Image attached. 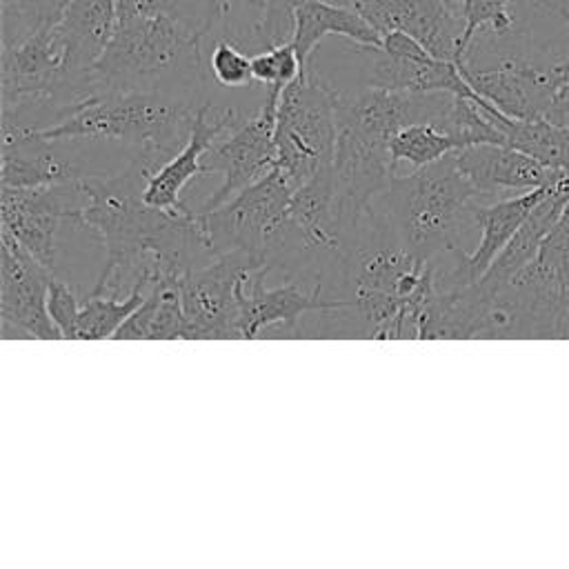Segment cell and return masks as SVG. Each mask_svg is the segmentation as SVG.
Returning <instances> with one entry per match:
<instances>
[{
  "mask_svg": "<svg viewBox=\"0 0 569 569\" xmlns=\"http://www.w3.org/2000/svg\"><path fill=\"white\" fill-rule=\"evenodd\" d=\"M164 162L138 149L129 167L116 176H82L78 180L82 204L76 224L91 229L104 247V264L91 293H118L122 282L136 284L140 276L180 280L200 251H207L196 211L169 213L144 202L142 191Z\"/></svg>",
  "mask_w": 569,
  "mask_h": 569,
  "instance_id": "cell-1",
  "label": "cell"
},
{
  "mask_svg": "<svg viewBox=\"0 0 569 569\" xmlns=\"http://www.w3.org/2000/svg\"><path fill=\"white\" fill-rule=\"evenodd\" d=\"M204 36L167 16H122L111 42L93 64L107 89H153L198 102L207 84Z\"/></svg>",
  "mask_w": 569,
  "mask_h": 569,
  "instance_id": "cell-2",
  "label": "cell"
},
{
  "mask_svg": "<svg viewBox=\"0 0 569 569\" xmlns=\"http://www.w3.org/2000/svg\"><path fill=\"white\" fill-rule=\"evenodd\" d=\"M202 102L153 89H107L80 102L64 120L29 129L51 142L120 140L167 162L182 149Z\"/></svg>",
  "mask_w": 569,
  "mask_h": 569,
  "instance_id": "cell-3",
  "label": "cell"
},
{
  "mask_svg": "<svg viewBox=\"0 0 569 569\" xmlns=\"http://www.w3.org/2000/svg\"><path fill=\"white\" fill-rule=\"evenodd\" d=\"M376 200L398 240L422 262L458 249L460 233L476 224L482 202L453 153L407 176L396 173Z\"/></svg>",
  "mask_w": 569,
  "mask_h": 569,
  "instance_id": "cell-4",
  "label": "cell"
},
{
  "mask_svg": "<svg viewBox=\"0 0 569 569\" xmlns=\"http://www.w3.org/2000/svg\"><path fill=\"white\" fill-rule=\"evenodd\" d=\"M273 138L276 167L293 187L333 167L338 140L336 93L333 84H329L313 64L282 89Z\"/></svg>",
  "mask_w": 569,
  "mask_h": 569,
  "instance_id": "cell-5",
  "label": "cell"
},
{
  "mask_svg": "<svg viewBox=\"0 0 569 569\" xmlns=\"http://www.w3.org/2000/svg\"><path fill=\"white\" fill-rule=\"evenodd\" d=\"M293 189L289 178L273 167L224 204L211 211H198L209 256L240 251L262 260L269 269L287 231Z\"/></svg>",
  "mask_w": 569,
  "mask_h": 569,
  "instance_id": "cell-6",
  "label": "cell"
},
{
  "mask_svg": "<svg viewBox=\"0 0 569 569\" xmlns=\"http://www.w3.org/2000/svg\"><path fill=\"white\" fill-rule=\"evenodd\" d=\"M260 271L269 273L267 264L240 251L189 269L178 284L191 340H242L240 296Z\"/></svg>",
  "mask_w": 569,
  "mask_h": 569,
  "instance_id": "cell-7",
  "label": "cell"
},
{
  "mask_svg": "<svg viewBox=\"0 0 569 569\" xmlns=\"http://www.w3.org/2000/svg\"><path fill=\"white\" fill-rule=\"evenodd\" d=\"M356 49L362 58L360 84L416 93L445 91L467 98L478 96L453 60L431 56L405 31H387L380 47L356 42Z\"/></svg>",
  "mask_w": 569,
  "mask_h": 569,
  "instance_id": "cell-8",
  "label": "cell"
},
{
  "mask_svg": "<svg viewBox=\"0 0 569 569\" xmlns=\"http://www.w3.org/2000/svg\"><path fill=\"white\" fill-rule=\"evenodd\" d=\"M47 269L9 229L0 227V333L2 338L62 340L47 311Z\"/></svg>",
  "mask_w": 569,
  "mask_h": 569,
  "instance_id": "cell-9",
  "label": "cell"
},
{
  "mask_svg": "<svg viewBox=\"0 0 569 569\" xmlns=\"http://www.w3.org/2000/svg\"><path fill=\"white\" fill-rule=\"evenodd\" d=\"M282 91L267 89L260 111L222 136L204 153V173H222V184L207 198L200 211H211L236 193L258 182L276 167V116Z\"/></svg>",
  "mask_w": 569,
  "mask_h": 569,
  "instance_id": "cell-10",
  "label": "cell"
},
{
  "mask_svg": "<svg viewBox=\"0 0 569 569\" xmlns=\"http://www.w3.org/2000/svg\"><path fill=\"white\" fill-rule=\"evenodd\" d=\"M82 204L78 182L4 187L0 189V220L47 269L53 271L58 231L64 220L76 222Z\"/></svg>",
  "mask_w": 569,
  "mask_h": 569,
  "instance_id": "cell-11",
  "label": "cell"
},
{
  "mask_svg": "<svg viewBox=\"0 0 569 569\" xmlns=\"http://www.w3.org/2000/svg\"><path fill=\"white\" fill-rule=\"evenodd\" d=\"M351 4L380 36L405 31L431 56L458 62L465 20L445 0H333Z\"/></svg>",
  "mask_w": 569,
  "mask_h": 569,
  "instance_id": "cell-12",
  "label": "cell"
},
{
  "mask_svg": "<svg viewBox=\"0 0 569 569\" xmlns=\"http://www.w3.org/2000/svg\"><path fill=\"white\" fill-rule=\"evenodd\" d=\"M267 271L251 278L240 296V338H300V318L313 311H338L351 307V298H322L305 291L298 280L267 289Z\"/></svg>",
  "mask_w": 569,
  "mask_h": 569,
  "instance_id": "cell-13",
  "label": "cell"
},
{
  "mask_svg": "<svg viewBox=\"0 0 569 569\" xmlns=\"http://www.w3.org/2000/svg\"><path fill=\"white\" fill-rule=\"evenodd\" d=\"M209 100H204L193 118L191 133L180 151H176L158 171H153L144 184L142 198L147 204L169 211V213H187L191 211L182 200V189L198 176L204 173V153L231 129L242 122V116L236 109H224L213 113Z\"/></svg>",
  "mask_w": 569,
  "mask_h": 569,
  "instance_id": "cell-14",
  "label": "cell"
},
{
  "mask_svg": "<svg viewBox=\"0 0 569 569\" xmlns=\"http://www.w3.org/2000/svg\"><path fill=\"white\" fill-rule=\"evenodd\" d=\"M453 158L480 198H493L507 191H531L549 184L560 173L516 147L496 142L458 149Z\"/></svg>",
  "mask_w": 569,
  "mask_h": 569,
  "instance_id": "cell-15",
  "label": "cell"
},
{
  "mask_svg": "<svg viewBox=\"0 0 569 569\" xmlns=\"http://www.w3.org/2000/svg\"><path fill=\"white\" fill-rule=\"evenodd\" d=\"M53 144L29 129L2 131L0 182L4 187L69 184L87 176L80 160L60 156Z\"/></svg>",
  "mask_w": 569,
  "mask_h": 569,
  "instance_id": "cell-16",
  "label": "cell"
},
{
  "mask_svg": "<svg viewBox=\"0 0 569 569\" xmlns=\"http://www.w3.org/2000/svg\"><path fill=\"white\" fill-rule=\"evenodd\" d=\"M118 22L116 0H73L53 24L69 73H87L104 53Z\"/></svg>",
  "mask_w": 569,
  "mask_h": 569,
  "instance_id": "cell-17",
  "label": "cell"
},
{
  "mask_svg": "<svg viewBox=\"0 0 569 569\" xmlns=\"http://www.w3.org/2000/svg\"><path fill=\"white\" fill-rule=\"evenodd\" d=\"M569 202V171H560L558 178L549 184L545 198L531 209V213L525 218V222L518 227L513 238L505 244V249L496 256L491 267L480 278L487 284H500L513 278L522 267H527L545 236L551 231L556 220L560 218L562 209Z\"/></svg>",
  "mask_w": 569,
  "mask_h": 569,
  "instance_id": "cell-18",
  "label": "cell"
},
{
  "mask_svg": "<svg viewBox=\"0 0 569 569\" xmlns=\"http://www.w3.org/2000/svg\"><path fill=\"white\" fill-rule=\"evenodd\" d=\"M342 36L349 42L380 47L382 36L351 7L333 0H307L296 13V29L291 44L307 69L311 56L322 38Z\"/></svg>",
  "mask_w": 569,
  "mask_h": 569,
  "instance_id": "cell-19",
  "label": "cell"
},
{
  "mask_svg": "<svg viewBox=\"0 0 569 569\" xmlns=\"http://www.w3.org/2000/svg\"><path fill=\"white\" fill-rule=\"evenodd\" d=\"M549 184L531 191H522L513 198H500L489 204L478 202L476 227L480 229V240H478V247L471 253H467V260H465L467 273L473 282L485 276V271L491 267V262L505 249V244L513 238V233L531 213V209L545 198Z\"/></svg>",
  "mask_w": 569,
  "mask_h": 569,
  "instance_id": "cell-20",
  "label": "cell"
},
{
  "mask_svg": "<svg viewBox=\"0 0 569 569\" xmlns=\"http://www.w3.org/2000/svg\"><path fill=\"white\" fill-rule=\"evenodd\" d=\"M180 280H158L144 302L118 327L113 340H191L180 298Z\"/></svg>",
  "mask_w": 569,
  "mask_h": 569,
  "instance_id": "cell-21",
  "label": "cell"
},
{
  "mask_svg": "<svg viewBox=\"0 0 569 569\" xmlns=\"http://www.w3.org/2000/svg\"><path fill=\"white\" fill-rule=\"evenodd\" d=\"M509 280L533 296L569 305V202L545 236L536 258Z\"/></svg>",
  "mask_w": 569,
  "mask_h": 569,
  "instance_id": "cell-22",
  "label": "cell"
},
{
  "mask_svg": "<svg viewBox=\"0 0 569 569\" xmlns=\"http://www.w3.org/2000/svg\"><path fill=\"white\" fill-rule=\"evenodd\" d=\"M151 287L153 282L142 276L129 289L127 298H120L118 293H89L82 298L78 313L80 340L113 338L118 327L144 302Z\"/></svg>",
  "mask_w": 569,
  "mask_h": 569,
  "instance_id": "cell-23",
  "label": "cell"
},
{
  "mask_svg": "<svg viewBox=\"0 0 569 569\" xmlns=\"http://www.w3.org/2000/svg\"><path fill=\"white\" fill-rule=\"evenodd\" d=\"M391 158L393 162H407L411 169L431 164L449 153H456L458 142L433 122H413L402 127L391 138Z\"/></svg>",
  "mask_w": 569,
  "mask_h": 569,
  "instance_id": "cell-24",
  "label": "cell"
},
{
  "mask_svg": "<svg viewBox=\"0 0 569 569\" xmlns=\"http://www.w3.org/2000/svg\"><path fill=\"white\" fill-rule=\"evenodd\" d=\"M73 0H2V47L51 29Z\"/></svg>",
  "mask_w": 569,
  "mask_h": 569,
  "instance_id": "cell-25",
  "label": "cell"
},
{
  "mask_svg": "<svg viewBox=\"0 0 569 569\" xmlns=\"http://www.w3.org/2000/svg\"><path fill=\"white\" fill-rule=\"evenodd\" d=\"M513 2L516 0H462L465 31L458 60L478 31H491L500 36L513 29Z\"/></svg>",
  "mask_w": 569,
  "mask_h": 569,
  "instance_id": "cell-26",
  "label": "cell"
},
{
  "mask_svg": "<svg viewBox=\"0 0 569 569\" xmlns=\"http://www.w3.org/2000/svg\"><path fill=\"white\" fill-rule=\"evenodd\" d=\"M118 18L122 16H167L196 31L207 40V0H116Z\"/></svg>",
  "mask_w": 569,
  "mask_h": 569,
  "instance_id": "cell-27",
  "label": "cell"
},
{
  "mask_svg": "<svg viewBox=\"0 0 569 569\" xmlns=\"http://www.w3.org/2000/svg\"><path fill=\"white\" fill-rule=\"evenodd\" d=\"M251 71L256 82L264 84L267 89L282 91L289 82H293L305 71V67L298 58L296 47L291 42H284V44H276L253 53Z\"/></svg>",
  "mask_w": 569,
  "mask_h": 569,
  "instance_id": "cell-28",
  "label": "cell"
},
{
  "mask_svg": "<svg viewBox=\"0 0 569 569\" xmlns=\"http://www.w3.org/2000/svg\"><path fill=\"white\" fill-rule=\"evenodd\" d=\"M207 69L213 82L224 89H242L256 82L251 71V56L242 51L238 44L222 38L213 40Z\"/></svg>",
  "mask_w": 569,
  "mask_h": 569,
  "instance_id": "cell-29",
  "label": "cell"
},
{
  "mask_svg": "<svg viewBox=\"0 0 569 569\" xmlns=\"http://www.w3.org/2000/svg\"><path fill=\"white\" fill-rule=\"evenodd\" d=\"M305 2L307 0H264L262 20L256 33L258 51L291 42L296 29V13Z\"/></svg>",
  "mask_w": 569,
  "mask_h": 569,
  "instance_id": "cell-30",
  "label": "cell"
},
{
  "mask_svg": "<svg viewBox=\"0 0 569 569\" xmlns=\"http://www.w3.org/2000/svg\"><path fill=\"white\" fill-rule=\"evenodd\" d=\"M513 24L529 31L540 42L538 33L542 24L569 29V0H516Z\"/></svg>",
  "mask_w": 569,
  "mask_h": 569,
  "instance_id": "cell-31",
  "label": "cell"
},
{
  "mask_svg": "<svg viewBox=\"0 0 569 569\" xmlns=\"http://www.w3.org/2000/svg\"><path fill=\"white\" fill-rule=\"evenodd\" d=\"M47 311L58 327L62 340H80L78 333V313H80V300L69 282L56 278V273L49 280V293H47Z\"/></svg>",
  "mask_w": 569,
  "mask_h": 569,
  "instance_id": "cell-32",
  "label": "cell"
},
{
  "mask_svg": "<svg viewBox=\"0 0 569 569\" xmlns=\"http://www.w3.org/2000/svg\"><path fill=\"white\" fill-rule=\"evenodd\" d=\"M545 118L553 124H558L560 129H565L569 133V53H567V69H565V80L560 82Z\"/></svg>",
  "mask_w": 569,
  "mask_h": 569,
  "instance_id": "cell-33",
  "label": "cell"
},
{
  "mask_svg": "<svg viewBox=\"0 0 569 569\" xmlns=\"http://www.w3.org/2000/svg\"><path fill=\"white\" fill-rule=\"evenodd\" d=\"M445 2H447L456 13L462 16V0H445Z\"/></svg>",
  "mask_w": 569,
  "mask_h": 569,
  "instance_id": "cell-34",
  "label": "cell"
}]
</instances>
